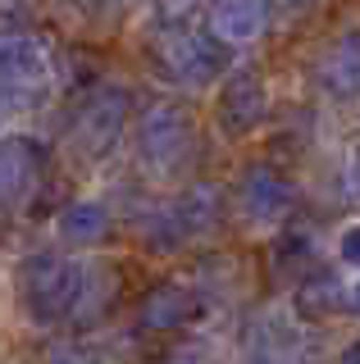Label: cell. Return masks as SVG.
Wrapping results in <instances>:
<instances>
[{
  "label": "cell",
  "instance_id": "cell-14",
  "mask_svg": "<svg viewBox=\"0 0 360 364\" xmlns=\"http://www.w3.org/2000/svg\"><path fill=\"white\" fill-rule=\"evenodd\" d=\"M55 228H60V242L73 246V250H87V246H100L110 237V228H115V219H110V210L100 200H73L60 210V219H55Z\"/></svg>",
  "mask_w": 360,
  "mask_h": 364
},
{
  "label": "cell",
  "instance_id": "cell-3",
  "mask_svg": "<svg viewBox=\"0 0 360 364\" xmlns=\"http://www.w3.org/2000/svg\"><path fill=\"white\" fill-rule=\"evenodd\" d=\"M192 151H196V123L178 100H155L142 109L137 128H132V155H137L142 173L174 178L187 168Z\"/></svg>",
  "mask_w": 360,
  "mask_h": 364
},
{
  "label": "cell",
  "instance_id": "cell-20",
  "mask_svg": "<svg viewBox=\"0 0 360 364\" xmlns=\"http://www.w3.org/2000/svg\"><path fill=\"white\" fill-rule=\"evenodd\" d=\"M346 196L360 200V146L351 151V159H346Z\"/></svg>",
  "mask_w": 360,
  "mask_h": 364
},
{
  "label": "cell",
  "instance_id": "cell-17",
  "mask_svg": "<svg viewBox=\"0 0 360 364\" xmlns=\"http://www.w3.org/2000/svg\"><path fill=\"white\" fill-rule=\"evenodd\" d=\"M51 364H115V355L105 346H96V341H87V333H78V341L55 350Z\"/></svg>",
  "mask_w": 360,
  "mask_h": 364
},
{
  "label": "cell",
  "instance_id": "cell-9",
  "mask_svg": "<svg viewBox=\"0 0 360 364\" xmlns=\"http://www.w3.org/2000/svg\"><path fill=\"white\" fill-rule=\"evenodd\" d=\"M201 318V291L187 287V282H155V287L142 291L137 301V328L142 333H183Z\"/></svg>",
  "mask_w": 360,
  "mask_h": 364
},
{
  "label": "cell",
  "instance_id": "cell-10",
  "mask_svg": "<svg viewBox=\"0 0 360 364\" xmlns=\"http://www.w3.org/2000/svg\"><path fill=\"white\" fill-rule=\"evenodd\" d=\"M265 114H269L265 77L251 73V68H238V73L223 82V91H219V105H215L219 128L228 136H246V132H255L265 123Z\"/></svg>",
  "mask_w": 360,
  "mask_h": 364
},
{
  "label": "cell",
  "instance_id": "cell-4",
  "mask_svg": "<svg viewBox=\"0 0 360 364\" xmlns=\"http://www.w3.org/2000/svg\"><path fill=\"white\" fill-rule=\"evenodd\" d=\"M128 87L119 82H92L78 96V105L69 114V146L78 159H87V164H96V159H105L110 151L119 146L123 128H128Z\"/></svg>",
  "mask_w": 360,
  "mask_h": 364
},
{
  "label": "cell",
  "instance_id": "cell-23",
  "mask_svg": "<svg viewBox=\"0 0 360 364\" xmlns=\"http://www.w3.org/2000/svg\"><path fill=\"white\" fill-rule=\"evenodd\" d=\"M183 5H187V0H164V9H169V14H178Z\"/></svg>",
  "mask_w": 360,
  "mask_h": 364
},
{
  "label": "cell",
  "instance_id": "cell-22",
  "mask_svg": "<svg viewBox=\"0 0 360 364\" xmlns=\"http://www.w3.org/2000/svg\"><path fill=\"white\" fill-rule=\"evenodd\" d=\"M346 310L360 314V282H351V287H346Z\"/></svg>",
  "mask_w": 360,
  "mask_h": 364
},
{
  "label": "cell",
  "instance_id": "cell-11",
  "mask_svg": "<svg viewBox=\"0 0 360 364\" xmlns=\"http://www.w3.org/2000/svg\"><path fill=\"white\" fill-rule=\"evenodd\" d=\"M46 151L32 136H0V214L18 210L41 182Z\"/></svg>",
  "mask_w": 360,
  "mask_h": 364
},
{
  "label": "cell",
  "instance_id": "cell-19",
  "mask_svg": "<svg viewBox=\"0 0 360 364\" xmlns=\"http://www.w3.org/2000/svg\"><path fill=\"white\" fill-rule=\"evenodd\" d=\"M337 255H342V264L360 269V223H351L342 237H337Z\"/></svg>",
  "mask_w": 360,
  "mask_h": 364
},
{
  "label": "cell",
  "instance_id": "cell-8",
  "mask_svg": "<svg viewBox=\"0 0 360 364\" xmlns=\"http://www.w3.org/2000/svg\"><path fill=\"white\" fill-rule=\"evenodd\" d=\"M119 287H123V273L100 264V259H83V273H78V287L69 301V314H64V328L73 333H96L119 305Z\"/></svg>",
  "mask_w": 360,
  "mask_h": 364
},
{
  "label": "cell",
  "instance_id": "cell-13",
  "mask_svg": "<svg viewBox=\"0 0 360 364\" xmlns=\"http://www.w3.org/2000/svg\"><path fill=\"white\" fill-rule=\"evenodd\" d=\"M269 28V0H215L210 5V32L228 46H246Z\"/></svg>",
  "mask_w": 360,
  "mask_h": 364
},
{
  "label": "cell",
  "instance_id": "cell-21",
  "mask_svg": "<svg viewBox=\"0 0 360 364\" xmlns=\"http://www.w3.org/2000/svg\"><path fill=\"white\" fill-rule=\"evenodd\" d=\"M337 364H360V337L342 346V355H337Z\"/></svg>",
  "mask_w": 360,
  "mask_h": 364
},
{
  "label": "cell",
  "instance_id": "cell-2",
  "mask_svg": "<svg viewBox=\"0 0 360 364\" xmlns=\"http://www.w3.org/2000/svg\"><path fill=\"white\" fill-rule=\"evenodd\" d=\"M228 64H233V46L219 41L210 28H160L151 41V68L183 91L219 82L228 73Z\"/></svg>",
  "mask_w": 360,
  "mask_h": 364
},
{
  "label": "cell",
  "instance_id": "cell-1",
  "mask_svg": "<svg viewBox=\"0 0 360 364\" xmlns=\"http://www.w3.org/2000/svg\"><path fill=\"white\" fill-rule=\"evenodd\" d=\"M219 219H223V191L215 182H192L174 200L146 205L137 214V237L146 250H183L201 242L206 232H215Z\"/></svg>",
  "mask_w": 360,
  "mask_h": 364
},
{
  "label": "cell",
  "instance_id": "cell-16",
  "mask_svg": "<svg viewBox=\"0 0 360 364\" xmlns=\"http://www.w3.org/2000/svg\"><path fill=\"white\" fill-rule=\"evenodd\" d=\"M310 269H314V237H310V228H287V232L274 242V273L301 282Z\"/></svg>",
  "mask_w": 360,
  "mask_h": 364
},
{
  "label": "cell",
  "instance_id": "cell-18",
  "mask_svg": "<svg viewBox=\"0 0 360 364\" xmlns=\"http://www.w3.org/2000/svg\"><path fill=\"white\" fill-rule=\"evenodd\" d=\"M155 364H210V355H206V346H174V350H164Z\"/></svg>",
  "mask_w": 360,
  "mask_h": 364
},
{
  "label": "cell",
  "instance_id": "cell-5",
  "mask_svg": "<svg viewBox=\"0 0 360 364\" xmlns=\"http://www.w3.org/2000/svg\"><path fill=\"white\" fill-rule=\"evenodd\" d=\"M51 50L46 41L28 37V32H9L0 37V119L18 109H32L51 91Z\"/></svg>",
  "mask_w": 360,
  "mask_h": 364
},
{
  "label": "cell",
  "instance_id": "cell-12",
  "mask_svg": "<svg viewBox=\"0 0 360 364\" xmlns=\"http://www.w3.org/2000/svg\"><path fill=\"white\" fill-rule=\"evenodd\" d=\"M314 82L333 100H356L360 96V32H342L314 64Z\"/></svg>",
  "mask_w": 360,
  "mask_h": 364
},
{
  "label": "cell",
  "instance_id": "cell-6",
  "mask_svg": "<svg viewBox=\"0 0 360 364\" xmlns=\"http://www.w3.org/2000/svg\"><path fill=\"white\" fill-rule=\"evenodd\" d=\"M78 273H83V259H64L51 255V250H37L18 264V301L32 323H64L78 287Z\"/></svg>",
  "mask_w": 360,
  "mask_h": 364
},
{
  "label": "cell",
  "instance_id": "cell-7",
  "mask_svg": "<svg viewBox=\"0 0 360 364\" xmlns=\"http://www.w3.org/2000/svg\"><path fill=\"white\" fill-rule=\"evenodd\" d=\"M297 210V187L274 164H251L238 182V214L251 228H278Z\"/></svg>",
  "mask_w": 360,
  "mask_h": 364
},
{
  "label": "cell",
  "instance_id": "cell-15",
  "mask_svg": "<svg viewBox=\"0 0 360 364\" xmlns=\"http://www.w3.org/2000/svg\"><path fill=\"white\" fill-rule=\"evenodd\" d=\"M242 364H306L301 360L297 328L283 323V318H265V323L251 333V346H246Z\"/></svg>",
  "mask_w": 360,
  "mask_h": 364
}]
</instances>
